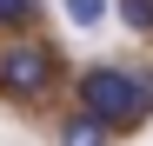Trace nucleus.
<instances>
[{"label":"nucleus","instance_id":"obj_1","mask_svg":"<svg viewBox=\"0 0 153 146\" xmlns=\"http://www.w3.org/2000/svg\"><path fill=\"white\" fill-rule=\"evenodd\" d=\"M80 106L107 126H140L153 113V80L146 73H120V66H93L80 80Z\"/></svg>","mask_w":153,"mask_h":146},{"label":"nucleus","instance_id":"obj_2","mask_svg":"<svg viewBox=\"0 0 153 146\" xmlns=\"http://www.w3.org/2000/svg\"><path fill=\"white\" fill-rule=\"evenodd\" d=\"M53 86V53H47L40 40H13L7 53H0V93H20V100H33V93Z\"/></svg>","mask_w":153,"mask_h":146},{"label":"nucleus","instance_id":"obj_3","mask_svg":"<svg viewBox=\"0 0 153 146\" xmlns=\"http://www.w3.org/2000/svg\"><path fill=\"white\" fill-rule=\"evenodd\" d=\"M67 146H107V119H73V126H67Z\"/></svg>","mask_w":153,"mask_h":146},{"label":"nucleus","instance_id":"obj_4","mask_svg":"<svg viewBox=\"0 0 153 146\" xmlns=\"http://www.w3.org/2000/svg\"><path fill=\"white\" fill-rule=\"evenodd\" d=\"M120 20L140 27V33H153V0H120Z\"/></svg>","mask_w":153,"mask_h":146},{"label":"nucleus","instance_id":"obj_5","mask_svg":"<svg viewBox=\"0 0 153 146\" xmlns=\"http://www.w3.org/2000/svg\"><path fill=\"white\" fill-rule=\"evenodd\" d=\"M100 13H107V0H67V20H73V27H93Z\"/></svg>","mask_w":153,"mask_h":146},{"label":"nucleus","instance_id":"obj_6","mask_svg":"<svg viewBox=\"0 0 153 146\" xmlns=\"http://www.w3.org/2000/svg\"><path fill=\"white\" fill-rule=\"evenodd\" d=\"M33 13V0H0V20H27Z\"/></svg>","mask_w":153,"mask_h":146}]
</instances>
